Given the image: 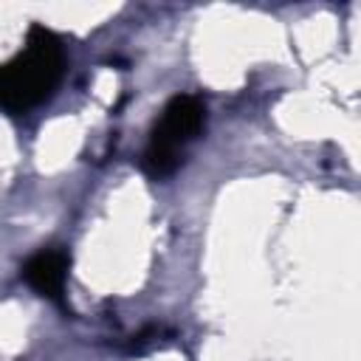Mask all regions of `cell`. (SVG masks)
<instances>
[{
	"instance_id": "6da1fadb",
	"label": "cell",
	"mask_w": 361,
	"mask_h": 361,
	"mask_svg": "<svg viewBox=\"0 0 361 361\" xmlns=\"http://www.w3.org/2000/svg\"><path fill=\"white\" fill-rule=\"evenodd\" d=\"M65 73V51L56 34L42 25H31L23 51L0 65V107L8 113H25L48 102Z\"/></svg>"
},
{
	"instance_id": "7a4b0ae2",
	"label": "cell",
	"mask_w": 361,
	"mask_h": 361,
	"mask_svg": "<svg viewBox=\"0 0 361 361\" xmlns=\"http://www.w3.org/2000/svg\"><path fill=\"white\" fill-rule=\"evenodd\" d=\"M206 124V104L200 96L192 93H180L172 96L161 113V118L155 121L147 149H144V169L152 178H166L172 175L180 161L186 147L200 135Z\"/></svg>"
},
{
	"instance_id": "3957f363",
	"label": "cell",
	"mask_w": 361,
	"mask_h": 361,
	"mask_svg": "<svg viewBox=\"0 0 361 361\" xmlns=\"http://www.w3.org/2000/svg\"><path fill=\"white\" fill-rule=\"evenodd\" d=\"M71 257L62 248H42L23 265V279L45 299L62 302L65 279H68Z\"/></svg>"
}]
</instances>
